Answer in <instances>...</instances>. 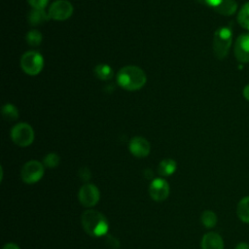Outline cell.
Here are the masks:
<instances>
[{
    "label": "cell",
    "mask_w": 249,
    "mask_h": 249,
    "mask_svg": "<svg viewBox=\"0 0 249 249\" xmlns=\"http://www.w3.org/2000/svg\"><path fill=\"white\" fill-rule=\"evenodd\" d=\"M147 82L145 72L138 66L127 65L119 70L117 73L118 85L126 90L134 91L142 89Z\"/></svg>",
    "instance_id": "cell-1"
},
{
    "label": "cell",
    "mask_w": 249,
    "mask_h": 249,
    "mask_svg": "<svg viewBox=\"0 0 249 249\" xmlns=\"http://www.w3.org/2000/svg\"><path fill=\"white\" fill-rule=\"evenodd\" d=\"M81 222L85 231L93 237L103 236L109 231V223L106 217L93 209L86 210L82 214Z\"/></svg>",
    "instance_id": "cell-2"
},
{
    "label": "cell",
    "mask_w": 249,
    "mask_h": 249,
    "mask_svg": "<svg viewBox=\"0 0 249 249\" xmlns=\"http://www.w3.org/2000/svg\"><path fill=\"white\" fill-rule=\"evenodd\" d=\"M232 31L229 26H220L216 29L213 37V53L218 59H224L231 49Z\"/></svg>",
    "instance_id": "cell-3"
},
{
    "label": "cell",
    "mask_w": 249,
    "mask_h": 249,
    "mask_svg": "<svg viewBox=\"0 0 249 249\" xmlns=\"http://www.w3.org/2000/svg\"><path fill=\"white\" fill-rule=\"evenodd\" d=\"M20 67L29 76L38 75L44 67L43 55L36 51H28L21 55Z\"/></svg>",
    "instance_id": "cell-4"
},
{
    "label": "cell",
    "mask_w": 249,
    "mask_h": 249,
    "mask_svg": "<svg viewBox=\"0 0 249 249\" xmlns=\"http://www.w3.org/2000/svg\"><path fill=\"white\" fill-rule=\"evenodd\" d=\"M11 138L13 142L19 147H27L34 141V130L26 123H18L11 129Z\"/></svg>",
    "instance_id": "cell-5"
},
{
    "label": "cell",
    "mask_w": 249,
    "mask_h": 249,
    "mask_svg": "<svg viewBox=\"0 0 249 249\" xmlns=\"http://www.w3.org/2000/svg\"><path fill=\"white\" fill-rule=\"evenodd\" d=\"M44 172L45 165L36 160H31L23 164L20 171V177L24 183L34 184L42 179Z\"/></svg>",
    "instance_id": "cell-6"
},
{
    "label": "cell",
    "mask_w": 249,
    "mask_h": 249,
    "mask_svg": "<svg viewBox=\"0 0 249 249\" xmlns=\"http://www.w3.org/2000/svg\"><path fill=\"white\" fill-rule=\"evenodd\" d=\"M73 11L74 8L68 0H56L49 7L48 14L51 19L63 21L72 16Z\"/></svg>",
    "instance_id": "cell-7"
},
{
    "label": "cell",
    "mask_w": 249,
    "mask_h": 249,
    "mask_svg": "<svg viewBox=\"0 0 249 249\" xmlns=\"http://www.w3.org/2000/svg\"><path fill=\"white\" fill-rule=\"evenodd\" d=\"M78 197L81 204L85 207H92L97 204L100 199L99 189L94 184L83 185L78 193Z\"/></svg>",
    "instance_id": "cell-8"
},
{
    "label": "cell",
    "mask_w": 249,
    "mask_h": 249,
    "mask_svg": "<svg viewBox=\"0 0 249 249\" xmlns=\"http://www.w3.org/2000/svg\"><path fill=\"white\" fill-rule=\"evenodd\" d=\"M200 4L206 5L215 12L223 16H231L237 9V3L234 0H196Z\"/></svg>",
    "instance_id": "cell-9"
},
{
    "label": "cell",
    "mask_w": 249,
    "mask_h": 249,
    "mask_svg": "<svg viewBox=\"0 0 249 249\" xmlns=\"http://www.w3.org/2000/svg\"><path fill=\"white\" fill-rule=\"evenodd\" d=\"M170 192L169 184L163 178H155L149 186V194L155 201H162L167 198Z\"/></svg>",
    "instance_id": "cell-10"
},
{
    "label": "cell",
    "mask_w": 249,
    "mask_h": 249,
    "mask_svg": "<svg viewBox=\"0 0 249 249\" xmlns=\"http://www.w3.org/2000/svg\"><path fill=\"white\" fill-rule=\"evenodd\" d=\"M234 56L241 63L249 62V33L241 34L235 40Z\"/></svg>",
    "instance_id": "cell-11"
},
{
    "label": "cell",
    "mask_w": 249,
    "mask_h": 249,
    "mask_svg": "<svg viewBox=\"0 0 249 249\" xmlns=\"http://www.w3.org/2000/svg\"><path fill=\"white\" fill-rule=\"evenodd\" d=\"M128 149L131 155L136 158H145L150 154V143L142 136L133 137L128 144Z\"/></svg>",
    "instance_id": "cell-12"
},
{
    "label": "cell",
    "mask_w": 249,
    "mask_h": 249,
    "mask_svg": "<svg viewBox=\"0 0 249 249\" xmlns=\"http://www.w3.org/2000/svg\"><path fill=\"white\" fill-rule=\"evenodd\" d=\"M200 247L201 249H224V241L219 233L210 231L202 236Z\"/></svg>",
    "instance_id": "cell-13"
},
{
    "label": "cell",
    "mask_w": 249,
    "mask_h": 249,
    "mask_svg": "<svg viewBox=\"0 0 249 249\" xmlns=\"http://www.w3.org/2000/svg\"><path fill=\"white\" fill-rule=\"evenodd\" d=\"M50 18L49 14L45 10H38V9H32L28 15H27V20L30 25L36 26L40 25L46 21H48Z\"/></svg>",
    "instance_id": "cell-14"
},
{
    "label": "cell",
    "mask_w": 249,
    "mask_h": 249,
    "mask_svg": "<svg viewBox=\"0 0 249 249\" xmlns=\"http://www.w3.org/2000/svg\"><path fill=\"white\" fill-rule=\"evenodd\" d=\"M177 169V163L172 159H164L162 160L158 166V173L160 176H170Z\"/></svg>",
    "instance_id": "cell-15"
},
{
    "label": "cell",
    "mask_w": 249,
    "mask_h": 249,
    "mask_svg": "<svg viewBox=\"0 0 249 249\" xmlns=\"http://www.w3.org/2000/svg\"><path fill=\"white\" fill-rule=\"evenodd\" d=\"M236 214L242 222L249 224V196L240 199L236 207Z\"/></svg>",
    "instance_id": "cell-16"
},
{
    "label": "cell",
    "mask_w": 249,
    "mask_h": 249,
    "mask_svg": "<svg viewBox=\"0 0 249 249\" xmlns=\"http://www.w3.org/2000/svg\"><path fill=\"white\" fill-rule=\"evenodd\" d=\"M94 73L98 79L103 80V81L111 80L114 76V71L111 68V66L108 64H104V63L96 65L94 68Z\"/></svg>",
    "instance_id": "cell-17"
},
{
    "label": "cell",
    "mask_w": 249,
    "mask_h": 249,
    "mask_svg": "<svg viewBox=\"0 0 249 249\" xmlns=\"http://www.w3.org/2000/svg\"><path fill=\"white\" fill-rule=\"evenodd\" d=\"M236 19L241 27L249 30V1L240 8Z\"/></svg>",
    "instance_id": "cell-18"
},
{
    "label": "cell",
    "mask_w": 249,
    "mask_h": 249,
    "mask_svg": "<svg viewBox=\"0 0 249 249\" xmlns=\"http://www.w3.org/2000/svg\"><path fill=\"white\" fill-rule=\"evenodd\" d=\"M1 112H2L3 118L9 122L16 121L18 118V110L12 103H7L3 105Z\"/></svg>",
    "instance_id": "cell-19"
},
{
    "label": "cell",
    "mask_w": 249,
    "mask_h": 249,
    "mask_svg": "<svg viewBox=\"0 0 249 249\" xmlns=\"http://www.w3.org/2000/svg\"><path fill=\"white\" fill-rule=\"evenodd\" d=\"M25 40L27 44L31 47H37L42 43L43 36L42 33L37 29H31L27 32L25 36Z\"/></svg>",
    "instance_id": "cell-20"
},
{
    "label": "cell",
    "mask_w": 249,
    "mask_h": 249,
    "mask_svg": "<svg viewBox=\"0 0 249 249\" xmlns=\"http://www.w3.org/2000/svg\"><path fill=\"white\" fill-rule=\"evenodd\" d=\"M217 215L211 210H205L201 214V223L207 229L213 228L217 224Z\"/></svg>",
    "instance_id": "cell-21"
},
{
    "label": "cell",
    "mask_w": 249,
    "mask_h": 249,
    "mask_svg": "<svg viewBox=\"0 0 249 249\" xmlns=\"http://www.w3.org/2000/svg\"><path fill=\"white\" fill-rule=\"evenodd\" d=\"M59 161H60V158H59V156L57 154L50 153V154L45 156V158L43 160V164L46 167L54 168V167H56L59 164Z\"/></svg>",
    "instance_id": "cell-22"
},
{
    "label": "cell",
    "mask_w": 249,
    "mask_h": 249,
    "mask_svg": "<svg viewBox=\"0 0 249 249\" xmlns=\"http://www.w3.org/2000/svg\"><path fill=\"white\" fill-rule=\"evenodd\" d=\"M27 2L33 9L45 10L49 3V0H27Z\"/></svg>",
    "instance_id": "cell-23"
},
{
    "label": "cell",
    "mask_w": 249,
    "mask_h": 249,
    "mask_svg": "<svg viewBox=\"0 0 249 249\" xmlns=\"http://www.w3.org/2000/svg\"><path fill=\"white\" fill-rule=\"evenodd\" d=\"M79 176L81 177L82 180L88 181V180H89V178H90V172H89V170L87 167H83V168L80 169V171H79Z\"/></svg>",
    "instance_id": "cell-24"
},
{
    "label": "cell",
    "mask_w": 249,
    "mask_h": 249,
    "mask_svg": "<svg viewBox=\"0 0 249 249\" xmlns=\"http://www.w3.org/2000/svg\"><path fill=\"white\" fill-rule=\"evenodd\" d=\"M2 249H20L16 243H13V242H8L6 243Z\"/></svg>",
    "instance_id": "cell-25"
},
{
    "label": "cell",
    "mask_w": 249,
    "mask_h": 249,
    "mask_svg": "<svg viewBox=\"0 0 249 249\" xmlns=\"http://www.w3.org/2000/svg\"><path fill=\"white\" fill-rule=\"evenodd\" d=\"M234 249H249V244L246 242H239Z\"/></svg>",
    "instance_id": "cell-26"
},
{
    "label": "cell",
    "mask_w": 249,
    "mask_h": 249,
    "mask_svg": "<svg viewBox=\"0 0 249 249\" xmlns=\"http://www.w3.org/2000/svg\"><path fill=\"white\" fill-rule=\"evenodd\" d=\"M243 96L246 100L249 101V85H247L244 89H243Z\"/></svg>",
    "instance_id": "cell-27"
}]
</instances>
